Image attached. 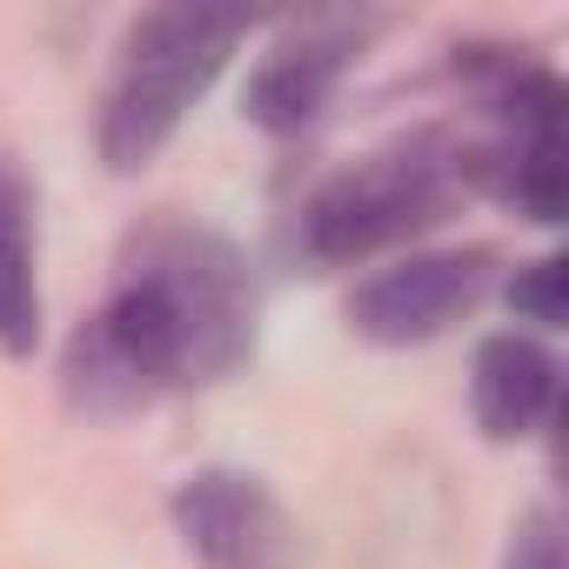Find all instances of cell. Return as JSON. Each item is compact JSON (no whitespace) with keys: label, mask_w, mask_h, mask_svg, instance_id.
I'll return each instance as SVG.
<instances>
[{"label":"cell","mask_w":569,"mask_h":569,"mask_svg":"<svg viewBox=\"0 0 569 569\" xmlns=\"http://www.w3.org/2000/svg\"><path fill=\"white\" fill-rule=\"evenodd\" d=\"M48 336V289H41V194L28 168L0 148V356L28 362Z\"/></svg>","instance_id":"8"},{"label":"cell","mask_w":569,"mask_h":569,"mask_svg":"<svg viewBox=\"0 0 569 569\" xmlns=\"http://www.w3.org/2000/svg\"><path fill=\"white\" fill-rule=\"evenodd\" d=\"M502 302H509L516 322H529V329H542V336L562 329V254H536V261H522V268L509 274Z\"/></svg>","instance_id":"9"},{"label":"cell","mask_w":569,"mask_h":569,"mask_svg":"<svg viewBox=\"0 0 569 569\" xmlns=\"http://www.w3.org/2000/svg\"><path fill=\"white\" fill-rule=\"evenodd\" d=\"M502 569H562V522L549 502L522 509L509 522V542H502Z\"/></svg>","instance_id":"10"},{"label":"cell","mask_w":569,"mask_h":569,"mask_svg":"<svg viewBox=\"0 0 569 569\" xmlns=\"http://www.w3.org/2000/svg\"><path fill=\"white\" fill-rule=\"evenodd\" d=\"M168 522L194 569H302V522L274 496L268 476L208 462L174 482Z\"/></svg>","instance_id":"5"},{"label":"cell","mask_w":569,"mask_h":569,"mask_svg":"<svg viewBox=\"0 0 569 569\" xmlns=\"http://www.w3.org/2000/svg\"><path fill=\"white\" fill-rule=\"evenodd\" d=\"M489 289H496V248H482V241L409 248L356 281L342 302V322H349V336H362L376 349H422V342L449 336L456 322H469L489 302Z\"/></svg>","instance_id":"4"},{"label":"cell","mask_w":569,"mask_h":569,"mask_svg":"<svg viewBox=\"0 0 569 569\" xmlns=\"http://www.w3.org/2000/svg\"><path fill=\"white\" fill-rule=\"evenodd\" d=\"M469 201L456 134H402L382 141L336 174H322L296 208V254L316 268H362L376 254L409 248L416 234L442 228Z\"/></svg>","instance_id":"3"},{"label":"cell","mask_w":569,"mask_h":569,"mask_svg":"<svg viewBox=\"0 0 569 569\" xmlns=\"http://www.w3.org/2000/svg\"><path fill=\"white\" fill-rule=\"evenodd\" d=\"M556 389L562 369L529 329H496L476 342L469 362V416L489 442H522L556 422Z\"/></svg>","instance_id":"7"},{"label":"cell","mask_w":569,"mask_h":569,"mask_svg":"<svg viewBox=\"0 0 569 569\" xmlns=\"http://www.w3.org/2000/svg\"><path fill=\"white\" fill-rule=\"evenodd\" d=\"M254 342L261 289L248 254L208 221L148 214L114 254L108 302L68 336L61 396L88 422H121L168 396L241 376Z\"/></svg>","instance_id":"1"},{"label":"cell","mask_w":569,"mask_h":569,"mask_svg":"<svg viewBox=\"0 0 569 569\" xmlns=\"http://www.w3.org/2000/svg\"><path fill=\"white\" fill-rule=\"evenodd\" d=\"M248 41V14L221 8H141L108 61L94 108V154L108 174H141L188 121V108L228 74Z\"/></svg>","instance_id":"2"},{"label":"cell","mask_w":569,"mask_h":569,"mask_svg":"<svg viewBox=\"0 0 569 569\" xmlns=\"http://www.w3.org/2000/svg\"><path fill=\"white\" fill-rule=\"evenodd\" d=\"M376 28H382V14H309V21H289L261 48V61L248 68L241 114L261 134H302L336 101L342 74L362 61Z\"/></svg>","instance_id":"6"}]
</instances>
